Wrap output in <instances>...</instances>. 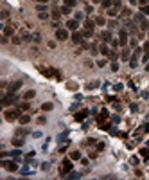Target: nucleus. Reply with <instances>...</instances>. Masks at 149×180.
Returning a JSON list of instances; mask_svg holds the SVG:
<instances>
[{"mask_svg": "<svg viewBox=\"0 0 149 180\" xmlns=\"http://www.w3.org/2000/svg\"><path fill=\"white\" fill-rule=\"evenodd\" d=\"M38 18H40V20H49V13H47V11L38 13Z\"/></svg>", "mask_w": 149, "mask_h": 180, "instance_id": "nucleus-23", "label": "nucleus"}, {"mask_svg": "<svg viewBox=\"0 0 149 180\" xmlns=\"http://www.w3.org/2000/svg\"><path fill=\"white\" fill-rule=\"evenodd\" d=\"M70 158H72V160H79V158H81V151L74 150V151L70 153Z\"/></svg>", "mask_w": 149, "mask_h": 180, "instance_id": "nucleus-18", "label": "nucleus"}, {"mask_svg": "<svg viewBox=\"0 0 149 180\" xmlns=\"http://www.w3.org/2000/svg\"><path fill=\"white\" fill-rule=\"evenodd\" d=\"M120 56H122L124 61H130V49L124 47V49H122V54H120Z\"/></svg>", "mask_w": 149, "mask_h": 180, "instance_id": "nucleus-16", "label": "nucleus"}, {"mask_svg": "<svg viewBox=\"0 0 149 180\" xmlns=\"http://www.w3.org/2000/svg\"><path fill=\"white\" fill-rule=\"evenodd\" d=\"M95 20H85V29H90V31H93V27H95Z\"/></svg>", "mask_w": 149, "mask_h": 180, "instance_id": "nucleus-12", "label": "nucleus"}, {"mask_svg": "<svg viewBox=\"0 0 149 180\" xmlns=\"http://www.w3.org/2000/svg\"><path fill=\"white\" fill-rule=\"evenodd\" d=\"M97 86H99V83H97V81H93V83H90V85H88V88L92 90V88H97Z\"/></svg>", "mask_w": 149, "mask_h": 180, "instance_id": "nucleus-45", "label": "nucleus"}, {"mask_svg": "<svg viewBox=\"0 0 149 180\" xmlns=\"http://www.w3.org/2000/svg\"><path fill=\"white\" fill-rule=\"evenodd\" d=\"M20 86H22V81H15V83H11V85H9V88H7V90H9V94H15V92L20 88Z\"/></svg>", "mask_w": 149, "mask_h": 180, "instance_id": "nucleus-9", "label": "nucleus"}, {"mask_svg": "<svg viewBox=\"0 0 149 180\" xmlns=\"http://www.w3.org/2000/svg\"><path fill=\"white\" fill-rule=\"evenodd\" d=\"M22 38L25 40V42H31V40H32V36L29 34V32H23V34H22Z\"/></svg>", "mask_w": 149, "mask_h": 180, "instance_id": "nucleus-34", "label": "nucleus"}, {"mask_svg": "<svg viewBox=\"0 0 149 180\" xmlns=\"http://www.w3.org/2000/svg\"><path fill=\"white\" fill-rule=\"evenodd\" d=\"M101 38H103V42H104V43L111 42V34H110V32H108V31H104L103 34H101Z\"/></svg>", "mask_w": 149, "mask_h": 180, "instance_id": "nucleus-15", "label": "nucleus"}, {"mask_svg": "<svg viewBox=\"0 0 149 180\" xmlns=\"http://www.w3.org/2000/svg\"><path fill=\"white\" fill-rule=\"evenodd\" d=\"M117 11H119V9H115V7L111 9V7H110V9H108V15H110V16H115V15H117Z\"/></svg>", "mask_w": 149, "mask_h": 180, "instance_id": "nucleus-39", "label": "nucleus"}, {"mask_svg": "<svg viewBox=\"0 0 149 180\" xmlns=\"http://www.w3.org/2000/svg\"><path fill=\"white\" fill-rule=\"evenodd\" d=\"M95 24H97V25H104V24H106V20H104L103 16H97V18H95Z\"/></svg>", "mask_w": 149, "mask_h": 180, "instance_id": "nucleus-26", "label": "nucleus"}, {"mask_svg": "<svg viewBox=\"0 0 149 180\" xmlns=\"http://www.w3.org/2000/svg\"><path fill=\"white\" fill-rule=\"evenodd\" d=\"M140 155L144 157V160H149V150H147V148H142V150H140Z\"/></svg>", "mask_w": 149, "mask_h": 180, "instance_id": "nucleus-19", "label": "nucleus"}, {"mask_svg": "<svg viewBox=\"0 0 149 180\" xmlns=\"http://www.w3.org/2000/svg\"><path fill=\"white\" fill-rule=\"evenodd\" d=\"M92 34H93V31H90V29H85V31H83V36H85V38L92 36Z\"/></svg>", "mask_w": 149, "mask_h": 180, "instance_id": "nucleus-36", "label": "nucleus"}, {"mask_svg": "<svg viewBox=\"0 0 149 180\" xmlns=\"http://www.w3.org/2000/svg\"><path fill=\"white\" fill-rule=\"evenodd\" d=\"M76 4H77V0H65V5H68V7H74Z\"/></svg>", "mask_w": 149, "mask_h": 180, "instance_id": "nucleus-27", "label": "nucleus"}, {"mask_svg": "<svg viewBox=\"0 0 149 180\" xmlns=\"http://www.w3.org/2000/svg\"><path fill=\"white\" fill-rule=\"evenodd\" d=\"M140 131H149V123L142 124V126H140Z\"/></svg>", "mask_w": 149, "mask_h": 180, "instance_id": "nucleus-40", "label": "nucleus"}, {"mask_svg": "<svg viewBox=\"0 0 149 180\" xmlns=\"http://www.w3.org/2000/svg\"><path fill=\"white\" fill-rule=\"evenodd\" d=\"M16 99H18V97H16L15 94H9V96H4V99H2V104H4V106H9V104H13V103H15V101H16Z\"/></svg>", "mask_w": 149, "mask_h": 180, "instance_id": "nucleus-6", "label": "nucleus"}, {"mask_svg": "<svg viewBox=\"0 0 149 180\" xmlns=\"http://www.w3.org/2000/svg\"><path fill=\"white\" fill-rule=\"evenodd\" d=\"M137 2H138V0H130V4H131V5H135Z\"/></svg>", "mask_w": 149, "mask_h": 180, "instance_id": "nucleus-53", "label": "nucleus"}, {"mask_svg": "<svg viewBox=\"0 0 149 180\" xmlns=\"http://www.w3.org/2000/svg\"><path fill=\"white\" fill-rule=\"evenodd\" d=\"M97 150L103 151V150H104V142H97Z\"/></svg>", "mask_w": 149, "mask_h": 180, "instance_id": "nucleus-47", "label": "nucleus"}, {"mask_svg": "<svg viewBox=\"0 0 149 180\" xmlns=\"http://www.w3.org/2000/svg\"><path fill=\"white\" fill-rule=\"evenodd\" d=\"M119 45H122V47H126V45H128V31L126 29H120L119 31Z\"/></svg>", "mask_w": 149, "mask_h": 180, "instance_id": "nucleus-4", "label": "nucleus"}, {"mask_svg": "<svg viewBox=\"0 0 149 180\" xmlns=\"http://www.w3.org/2000/svg\"><path fill=\"white\" fill-rule=\"evenodd\" d=\"M85 18V13H76V20H83Z\"/></svg>", "mask_w": 149, "mask_h": 180, "instance_id": "nucleus-46", "label": "nucleus"}, {"mask_svg": "<svg viewBox=\"0 0 149 180\" xmlns=\"http://www.w3.org/2000/svg\"><path fill=\"white\" fill-rule=\"evenodd\" d=\"M92 2H93V4H101V2H103V0H92Z\"/></svg>", "mask_w": 149, "mask_h": 180, "instance_id": "nucleus-54", "label": "nucleus"}, {"mask_svg": "<svg viewBox=\"0 0 149 180\" xmlns=\"http://www.w3.org/2000/svg\"><path fill=\"white\" fill-rule=\"evenodd\" d=\"M2 168L7 171H18V164L13 160H2Z\"/></svg>", "mask_w": 149, "mask_h": 180, "instance_id": "nucleus-3", "label": "nucleus"}, {"mask_svg": "<svg viewBox=\"0 0 149 180\" xmlns=\"http://www.w3.org/2000/svg\"><path fill=\"white\" fill-rule=\"evenodd\" d=\"M52 108H54V104H52V103H43V106H42V110H43V112H50Z\"/></svg>", "mask_w": 149, "mask_h": 180, "instance_id": "nucleus-20", "label": "nucleus"}, {"mask_svg": "<svg viewBox=\"0 0 149 180\" xmlns=\"http://www.w3.org/2000/svg\"><path fill=\"white\" fill-rule=\"evenodd\" d=\"M90 51L93 52V54H97V51H99V47H97V45H95V43H93V45H90Z\"/></svg>", "mask_w": 149, "mask_h": 180, "instance_id": "nucleus-41", "label": "nucleus"}, {"mask_svg": "<svg viewBox=\"0 0 149 180\" xmlns=\"http://www.w3.org/2000/svg\"><path fill=\"white\" fill-rule=\"evenodd\" d=\"M144 52H147V54H149V42L144 43Z\"/></svg>", "mask_w": 149, "mask_h": 180, "instance_id": "nucleus-49", "label": "nucleus"}, {"mask_svg": "<svg viewBox=\"0 0 149 180\" xmlns=\"http://www.w3.org/2000/svg\"><path fill=\"white\" fill-rule=\"evenodd\" d=\"M68 178H79L81 177V173H74V171H70V175H66Z\"/></svg>", "mask_w": 149, "mask_h": 180, "instance_id": "nucleus-37", "label": "nucleus"}, {"mask_svg": "<svg viewBox=\"0 0 149 180\" xmlns=\"http://www.w3.org/2000/svg\"><path fill=\"white\" fill-rule=\"evenodd\" d=\"M122 88H124V86H122V85H120V83H117V85H115V86H113V90H117V92H120V90H122Z\"/></svg>", "mask_w": 149, "mask_h": 180, "instance_id": "nucleus-44", "label": "nucleus"}, {"mask_svg": "<svg viewBox=\"0 0 149 180\" xmlns=\"http://www.w3.org/2000/svg\"><path fill=\"white\" fill-rule=\"evenodd\" d=\"M18 108H20V110H22V112H25V110H29V103H22V104H20V106H18Z\"/></svg>", "mask_w": 149, "mask_h": 180, "instance_id": "nucleus-33", "label": "nucleus"}, {"mask_svg": "<svg viewBox=\"0 0 149 180\" xmlns=\"http://www.w3.org/2000/svg\"><path fill=\"white\" fill-rule=\"evenodd\" d=\"M66 29H72V31H76V29H79V20H68L66 22Z\"/></svg>", "mask_w": 149, "mask_h": 180, "instance_id": "nucleus-8", "label": "nucleus"}, {"mask_svg": "<svg viewBox=\"0 0 149 180\" xmlns=\"http://www.w3.org/2000/svg\"><path fill=\"white\" fill-rule=\"evenodd\" d=\"M101 4H103V7H106V9H110V7H111V5H113V0H103V2H101Z\"/></svg>", "mask_w": 149, "mask_h": 180, "instance_id": "nucleus-21", "label": "nucleus"}, {"mask_svg": "<svg viewBox=\"0 0 149 180\" xmlns=\"http://www.w3.org/2000/svg\"><path fill=\"white\" fill-rule=\"evenodd\" d=\"M32 40H34V42L38 43V42H40V40H42V38H40V34H38V32H36V34H32Z\"/></svg>", "mask_w": 149, "mask_h": 180, "instance_id": "nucleus-48", "label": "nucleus"}, {"mask_svg": "<svg viewBox=\"0 0 149 180\" xmlns=\"http://www.w3.org/2000/svg\"><path fill=\"white\" fill-rule=\"evenodd\" d=\"M113 5H115V9H120L122 7V2L120 0H113Z\"/></svg>", "mask_w": 149, "mask_h": 180, "instance_id": "nucleus-35", "label": "nucleus"}, {"mask_svg": "<svg viewBox=\"0 0 149 180\" xmlns=\"http://www.w3.org/2000/svg\"><path fill=\"white\" fill-rule=\"evenodd\" d=\"M20 124H27V123H31V115L29 114H23V115H20Z\"/></svg>", "mask_w": 149, "mask_h": 180, "instance_id": "nucleus-13", "label": "nucleus"}, {"mask_svg": "<svg viewBox=\"0 0 149 180\" xmlns=\"http://www.w3.org/2000/svg\"><path fill=\"white\" fill-rule=\"evenodd\" d=\"M83 42V32H79V31H74V34H72V43H81Z\"/></svg>", "mask_w": 149, "mask_h": 180, "instance_id": "nucleus-7", "label": "nucleus"}, {"mask_svg": "<svg viewBox=\"0 0 149 180\" xmlns=\"http://www.w3.org/2000/svg\"><path fill=\"white\" fill-rule=\"evenodd\" d=\"M25 133H27V131H25L23 128H20V130H16V133H15V137H25Z\"/></svg>", "mask_w": 149, "mask_h": 180, "instance_id": "nucleus-24", "label": "nucleus"}, {"mask_svg": "<svg viewBox=\"0 0 149 180\" xmlns=\"http://www.w3.org/2000/svg\"><path fill=\"white\" fill-rule=\"evenodd\" d=\"M13 146L22 148V146H23V137H13Z\"/></svg>", "mask_w": 149, "mask_h": 180, "instance_id": "nucleus-10", "label": "nucleus"}, {"mask_svg": "<svg viewBox=\"0 0 149 180\" xmlns=\"http://www.w3.org/2000/svg\"><path fill=\"white\" fill-rule=\"evenodd\" d=\"M99 51H101V54H104V56H110V52H111V51L108 49L104 43H103V45H101V47H99Z\"/></svg>", "mask_w": 149, "mask_h": 180, "instance_id": "nucleus-17", "label": "nucleus"}, {"mask_svg": "<svg viewBox=\"0 0 149 180\" xmlns=\"http://www.w3.org/2000/svg\"><path fill=\"white\" fill-rule=\"evenodd\" d=\"M4 34H5V36H15V27H11V25L4 27Z\"/></svg>", "mask_w": 149, "mask_h": 180, "instance_id": "nucleus-14", "label": "nucleus"}, {"mask_svg": "<svg viewBox=\"0 0 149 180\" xmlns=\"http://www.w3.org/2000/svg\"><path fill=\"white\" fill-rule=\"evenodd\" d=\"M142 15H149V4H146V5H142Z\"/></svg>", "mask_w": 149, "mask_h": 180, "instance_id": "nucleus-29", "label": "nucleus"}, {"mask_svg": "<svg viewBox=\"0 0 149 180\" xmlns=\"http://www.w3.org/2000/svg\"><path fill=\"white\" fill-rule=\"evenodd\" d=\"M70 171H72V160H70V158H65L63 164H61V168H59V175H61V177H66Z\"/></svg>", "mask_w": 149, "mask_h": 180, "instance_id": "nucleus-1", "label": "nucleus"}, {"mask_svg": "<svg viewBox=\"0 0 149 180\" xmlns=\"http://www.w3.org/2000/svg\"><path fill=\"white\" fill-rule=\"evenodd\" d=\"M97 65H99V67H104V65H106V59H99Z\"/></svg>", "mask_w": 149, "mask_h": 180, "instance_id": "nucleus-50", "label": "nucleus"}, {"mask_svg": "<svg viewBox=\"0 0 149 180\" xmlns=\"http://www.w3.org/2000/svg\"><path fill=\"white\" fill-rule=\"evenodd\" d=\"M106 117H108V112H106V110H103V112H101V115H99V119H97V121L101 123V121H103V119H106Z\"/></svg>", "mask_w": 149, "mask_h": 180, "instance_id": "nucleus-32", "label": "nucleus"}, {"mask_svg": "<svg viewBox=\"0 0 149 180\" xmlns=\"http://www.w3.org/2000/svg\"><path fill=\"white\" fill-rule=\"evenodd\" d=\"M36 9H38V13H43V11H47V5L45 4H38Z\"/></svg>", "mask_w": 149, "mask_h": 180, "instance_id": "nucleus-25", "label": "nucleus"}, {"mask_svg": "<svg viewBox=\"0 0 149 180\" xmlns=\"http://www.w3.org/2000/svg\"><path fill=\"white\" fill-rule=\"evenodd\" d=\"M88 115V110H81L76 114V121H85V117Z\"/></svg>", "mask_w": 149, "mask_h": 180, "instance_id": "nucleus-11", "label": "nucleus"}, {"mask_svg": "<svg viewBox=\"0 0 149 180\" xmlns=\"http://www.w3.org/2000/svg\"><path fill=\"white\" fill-rule=\"evenodd\" d=\"M36 2H38V4H47L49 0H36Z\"/></svg>", "mask_w": 149, "mask_h": 180, "instance_id": "nucleus-52", "label": "nucleus"}, {"mask_svg": "<svg viewBox=\"0 0 149 180\" xmlns=\"http://www.w3.org/2000/svg\"><path fill=\"white\" fill-rule=\"evenodd\" d=\"M54 18H59V9H54Z\"/></svg>", "mask_w": 149, "mask_h": 180, "instance_id": "nucleus-51", "label": "nucleus"}, {"mask_svg": "<svg viewBox=\"0 0 149 180\" xmlns=\"http://www.w3.org/2000/svg\"><path fill=\"white\" fill-rule=\"evenodd\" d=\"M7 16H9V11H5V9H4L2 13H0V18H2V20H5Z\"/></svg>", "mask_w": 149, "mask_h": 180, "instance_id": "nucleus-38", "label": "nucleus"}, {"mask_svg": "<svg viewBox=\"0 0 149 180\" xmlns=\"http://www.w3.org/2000/svg\"><path fill=\"white\" fill-rule=\"evenodd\" d=\"M130 15H131V9H130V7H124V9H122V16H124V18H128Z\"/></svg>", "mask_w": 149, "mask_h": 180, "instance_id": "nucleus-28", "label": "nucleus"}, {"mask_svg": "<svg viewBox=\"0 0 149 180\" xmlns=\"http://www.w3.org/2000/svg\"><path fill=\"white\" fill-rule=\"evenodd\" d=\"M22 40H23V38H20V36H13V43H15V45H20V43H22Z\"/></svg>", "mask_w": 149, "mask_h": 180, "instance_id": "nucleus-31", "label": "nucleus"}, {"mask_svg": "<svg viewBox=\"0 0 149 180\" xmlns=\"http://www.w3.org/2000/svg\"><path fill=\"white\" fill-rule=\"evenodd\" d=\"M20 115H22V110H20V108H15V110H7V112H5V119H7V121L20 119Z\"/></svg>", "mask_w": 149, "mask_h": 180, "instance_id": "nucleus-2", "label": "nucleus"}, {"mask_svg": "<svg viewBox=\"0 0 149 180\" xmlns=\"http://www.w3.org/2000/svg\"><path fill=\"white\" fill-rule=\"evenodd\" d=\"M70 9H72V7H68V5H63V7H61V13H63V15H70Z\"/></svg>", "mask_w": 149, "mask_h": 180, "instance_id": "nucleus-30", "label": "nucleus"}, {"mask_svg": "<svg viewBox=\"0 0 149 180\" xmlns=\"http://www.w3.org/2000/svg\"><path fill=\"white\" fill-rule=\"evenodd\" d=\"M138 162H140L138 157H131V164H133V166H138Z\"/></svg>", "mask_w": 149, "mask_h": 180, "instance_id": "nucleus-43", "label": "nucleus"}, {"mask_svg": "<svg viewBox=\"0 0 149 180\" xmlns=\"http://www.w3.org/2000/svg\"><path fill=\"white\" fill-rule=\"evenodd\" d=\"M34 96H36V92H34V90H27L23 97H25V99H32V97H34Z\"/></svg>", "mask_w": 149, "mask_h": 180, "instance_id": "nucleus-22", "label": "nucleus"}, {"mask_svg": "<svg viewBox=\"0 0 149 180\" xmlns=\"http://www.w3.org/2000/svg\"><path fill=\"white\" fill-rule=\"evenodd\" d=\"M56 38L65 42V40H68V31L66 29H56Z\"/></svg>", "mask_w": 149, "mask_h": 180, "instance_id": "nucleus-5", "label": "nucleus"}, {"mask_svg": "<svg viewBox=\"0 0 149 180\" xmlns=\"http://www.w3.org/2000/svg\"><path fill=\"white\" fill-rule=\"evenodd\" d=\"M111 70H113V72H117V70H119V63H117V61H113V63H111Z\"/></svg>", "mask_w": 149, "mask_h": 180, "instance_id": "nucleus-42", "label": "nucleus"}]
</instances>
